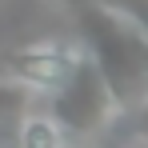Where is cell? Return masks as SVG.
Returning a JSON list of instances; mask_svg holds the SVG:
<instances>
[{"label": "cell", "mask_w": 148, "mask_h": 148, "mask_svg": "<svg viewBox=\"0 0 148 148\" xmlns=\"http://www.w3.org/2000/svg\"><path fill=\"white\" fill-rule=\"evenodd\" d=\"M76 16H80V32H84V44H80L84 56L112 88L120 112H128L132 104H140L148 96L144 92V36L136 28L112 20L108 12L92 8L88 0L76 8Z\"/></svg>", "instance_id": "1"}, {"label": "cell", "mask_w": 148, "mask_h": 148, "mask_svg": "<svg viewBox=\"0 0 148 148\" xmlns=\"http://www.w3.org/2000/svg\"><path fill=\"white\" fill-rule=\"evenodd\" d=\"M40 112L60 132L64 148H88L116 116H124L116 96H112V88L104 84V76L92 68L88 56L72 68V76L56 92H48V100H44Z\"/></svg>", "instance_id": "2"}, {"label": "cell", "mask_w": 148, "mask_h": 148, "mask_svg": "<svg viewBox=\"0 0 148 148\" xmlns=\"http://www.w3.org/2000/svg\"><path fill=\"white\" fill-rule=\"evenodd\" d=\"M80 60H84V48L76 40H48V44H32V48L8 52L0 64H4V72L16 84H24L28 92L48 96V92H56L72 76V68Z\"/></svg>", "instance_id": "3"}, {"label": "cell", "mask_w": 148, "mask_h": 148, "mask_svg": "<svg viewBox=\"0 0 148 148\" xmlns=\"http://www.w3.org/2000/svg\"><path fill=\"white\" fill-rule=\"evenodd\" d=\"M88 4L100 8V12H108L112 20L136 28V32L148 40V0H88Z\"/></svg>", "instance_id": "4"}, {"label": "cell", "mask_w": 148, "mask_h": 148, "mask_svg": "<svg viewBox=\"0 0 148 148\" xmlns=\"http://www.w3.org/2000/svg\"><path fill=\"white\" fill-rule=\"evenodd\" d=\"M20 124H24V120H0V148H24Z\"/></svg>", "instance_id": "5"}, {"label": "cell", "mask_w": 148, "mask_h": 148, "mask_svg": "<svg viewBox=\"0 0 148 148\" xmlns=\"http://www.w3.org/2000/svg\"><path fill=\"white\" fill-rule=\"evenodd\" d=\"M144 92H148V40H144Z\"/></svg>", "instance_id": "6"}, {"label": "cell", "mask_w": 148, "mask_h": 148, "mask_svg": "<svg viewBox=\"0 0 148 148\" xmlns=\"http://www.w3.org/2000/svg\"><path fill=\"white\" fill-rule=\"evenodd\" d=\"M64 4H72V8H80V4H84V0H64Z\"/></svg>", "instance_id": "7"}, {"label": "cell", "mask_w": 148, "mask_h": 148, "mask_svg": "<svg viewBox=\"0 0 148 148\" xmlns=\"http://www.w3.org/2000/svg\"><path fill=\"white\" fill-rule=\"evenodd\" d=\"M128 148H136V144H128Z\"/></svg>", "instance_id": "8"}]
</instances>
